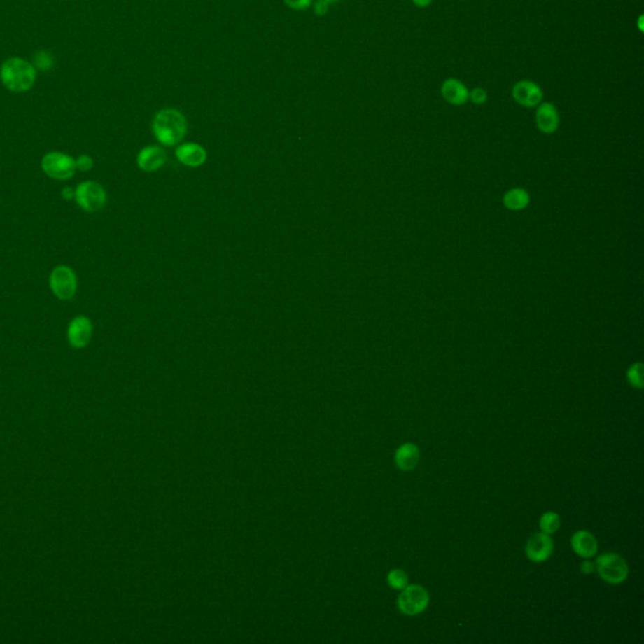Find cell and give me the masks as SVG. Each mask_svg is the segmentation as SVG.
Wrapping results in <instances>:
<instances>
[{
	"label": "cell",
	"instance_id": "cell-1",
	"mask_svg": "<svg viewBox=\"0 0 644 644\" xmlns=\"http://www.w3.org/2000/svg\"><path fill=\"white\" fill-rule=\"evenodd\" d=\"M188 131L186 118L176 108H162L153 120V132L164 146H175L184 139Z\"/></svg>",
	"mask_w": 644,
	"mask_h": 644
},
{
	"label": "cell",
	"instance_id": "cell-2",
	"mask_svg": "<svg viewBox=\"0 0 644 644\" xmlns=\"http://www.w3.org/2000/svg\"><path fill=\"white\" fill-rule=\"evenodd\" d=\"M37 77V69L27 59L13 57L8 58L0 67L1 83L12 92L29 91Z\"/></svg>",
	"mask_w": 644,
	"mask_h": 644
},
{
	"label": "cell",
	"instance_id": "cell-3",
	"mask_svg": "<svg viewBox=\"0 0 644 644\" xmlns=\"http://www.w3.org/2000/svg\"><path fill=\"white\" fill-rule=\"evenodd\" d=\"M595 569L604 582L612 585H620L629 574L626 560L614 552H607L598 556L595 561Z\"/></svg>",
	"mask_w": 644,
	"mask_h": 644
},
{
	"label": "cell",
	"instance_id": "cell-4",
	"mask_svg": "<svg viewBox=\"0 0 644 644\" xmlns=\"http://www.w3.org/2000/svg\"><path fill=\"white\" fill-rule=\"evenodd\" d=\"M402 593L398 596V609L400 613L408 617H415L423 613L430 601V596L426 588L418 584L407 585L400 590Z\"/></svg>",
	"mask_w": 644,
	"mask_h": 644
},
{
	"label": "cell",
	"instance_id": "cell-5",
	"mask_svg": "<svg viewBox=\"0 0 644 644\" xmlns=\"http://www.w3.org/2000/svg\"><path fill=\"white\" fill-rule=\"evenodd\" d=\"M76 203L83 211L94 213L104 208L107 202V194L97 181L87 180L77 186L75 190Z\"/></svg>",
	"mask_w": 644,
	"mask_h": 644
},
{
	"label": "cell",
	"instance_id": "cell-6",
	"mask_svg": "<svg viewBox=\"0 0 644 644\" xmlns=\"http://www.w3.org/2000/svg\"><path fill=\"white\" fill-rule=\"evenodd\" d=\"M77 285V276L71 267L61 265L52 270L50 274V291L58 300L69 301L75 298Z\"/></svg>",
	"mask_w": 644,
	"mask_h": 644
},
{
	"label": "cell",
	"instance_id": "cell-7",
	"mask_svg": "<svg viewBox=\"0 0 644 644\" xmlns=\"http://www.w3.org/2000/svg\"><path fill=\"white\" fill-rule=\"evenodd\" d=\"M41 167L47 176L56 180L71 179L77 170L75 159L61 151L47 153L42 159Z\"/></svg>",
	"mask_w": 644,
	"mask_h": 644
},
{
	"label": "cell",
	"instance_id": "cell-8",
	"mask_svg": "<svg viewBox=\"0 0 644 644\" xmlns=\"http://www.w3.org/2000/svg\"><path fill=\"white\" fill-rule=\"evenodd\" d=\"M554 550V541L552 535L540 533H533L530 539L527 540L525 552L530 561L533 563H544L552 555Z\"/></svg>",
	"mask_w": 644,
	"mask_h": 644
},
{
	"label": "cell",
	"instance_id": "cell-9",
	"mask_svg": "<svg viewBox=\"0 0 644 644\" xmlns=\"http://www.w3.org/2000/svg\"><path fill=\"white\" fill-rule=\"evenodd\" d=\"M93 326L86 316H76L71 320L67 328V340L75 349L86 347L92 339Z\"/></svg>",
	"mask_w": 644,
	"mask_h": 644
},
{
	"label": "cell",
	"instance_id": "cell-10",
	"mask_svg": "<svg viewBox=\"0 0 644 644\" xmlns=\"http://www.w3.org/2000/svg\"><path fill=\"white\" fill-rule=\"evenodd\" d=\"M512 97L519 105L524 107H535L540 105L544 99V91L533 80H519L512 88Z\"/></svg>",
	"mask_w": 644,
	"mask_h": 644
},
{
	"label": "cell",
	"instance_id": "cell-11",
	"mask_svg": "<svg viewBox=\"0 0 644 644\" xmlns=\"http://www.w3.org/2000/svg\"><path fill=\"white\" fill-rule=\"evenodd\" d=\"M167 151L161 146L156 145H150L144 148L139 154H137L136 162L139 167L144 172H155L159 170L164 164L167 162Z\"/></svg>",
	"mask_w": 644,
	"mask_h": 644
},
{
	"label": "cell",
	"instance_id": "cell-12",
	"mask_svg": "<svg viewBox=\"0 0 644 644\" xmlns=\"http://www.w3.org/2000/svg\"><path fill=\"white\" fill-rule=\"evenodd\" d=\"M536 125L539 130L544 134H554L560 125V115L556 106L550 102L540 104L536 111Z\"/></svg>",
	"mask_w": 644,
	"mask_h": 644
},
{
	"label": "cell",
	"instance_id": "cell-13",
	"mask_svg": "<svg viewBox=\"0 0 644 644\" xmlns=\"http://www.w3.org/2000/svg\"><path fill=\"white\" fill-rule=\"evenodd\" d=\"M178 160L186 167H198L206 161V150L195 143L183 144L175 151Z\"/></svg>",
	"mask_w": 644,
	"mask_h": 644
},
{
	"label": "cell",
	"instance_id": "cell-14",
	"mask_svg": "<svg viewBox=\"0 0 644 644\" xmlns=\"http://www.w3.org/2000/svg\"><path fill=\"white\" fill-rule=\"evenodd\" d=\"M571 547L580 558L590 559L598 552V541L590 531L579 530L571 536Z\"/></svg>",
	"mask_w": 644,
	"mask_h": 644
},
{
	"label": "cell",
	"instance_id": "cell-15",
	"mask_svg": "<svg viewBox=\"0 0 644 644\" xmlns=\"http://www.w3.org/2000/svg\"><path fill=\"white\" fill-rule=\"evenodd\" d=\"M442 96L451 105H465L470 99V91L462 80L448 78L442 85Z\"/></svg>",
	"mask_w": 644,
	"mask_h": 644
},
{
	"label": "cell",
	"instance_id": "cell-16",
	"mask_svg": "<svg viewBox=\"0 0 644 644\" xmlns=\"http://www.w3.org/2000/svg\"><path fill=\"white\" fill-rule=\"evenodd\" d=\"M396 465L400 471H413L421 461V451L414 443H404L396 452Z\"/></svg>",
	"mask_w": 644,
	"mask_h": 644
},
{
	"label": "cell",
	"instance_id": "cell-17",
	"mask_svg": "<svg viewBox=\"0 0 644 644\" xmlns=\"http://www.w3.org/2000/svg\"><path fill=\"white\" fill-rule=\"evenodd\" d=\"M528 203H530V195L522 188H514L508 190L503 197V204L510 211H522L526 208Z\"/></svg>",
	"mask_w": 644,
	"mask_h": 644
},
{
	"label": "cell",
	"instance_id": "cell-18",
	"mask_svg": "<svg viewBox=\"0 0 644 644\" xmlns=\"http://www.w3.org/2000/svg\"><path fill=\"white\" fill-rule=\"evenodd\" d=\"M540 530L547 535H552L556 533L560 526H561V519L556 512H545L540 519Z\"/></svg>",
	"mask_w": 644,
	"mask_h": 644
},
{
	"label": "cell",
	"instance_id": "cell-19",
	"mask_svg": "<svg viewBox=\"0 0 644 644\" xmlns=\"http://www.w3.org/2000/svg\"><path fill=\"white\" fill-rule=\"evenodd\" d=\"M388 584L389 587L396 590H402L409 584V578L407 573L402 569H393L388 574Z\"/></svg>",
	"mask_w": 644,
	"mask_h": 644
},
{
	"label": "cell",
	"instance_id": "cell-20",
	"mask_svg": "<svg viewBox=\"0 0 644 644\" xmlns=\"http://www.w3.org/2000/svg\"><path fill=\"white\" fill-rule=\"evenodd\" d=\"M626 380L636 389H642L643 388V365H642V363H636L628 369Z\"/></svg>",
	"mask_w": 644,
	"mask_h": 644
},
{
	"label": "cell",
	"instance_id": "cell-21",
	"mask_svg": "<svg viewBox=\"0 0 644 644\" xmlns=\"http://www.w3.org/2000/svg\"><path fill=\"white\" fill-rule=\"evenodd\" d=\"M52 63H53V61H52V56H50V53L42 50V52H38L37 56H36V66L34 64L33 66L36 67V69H42V71H47V69L52 67Z\"/></svg>",
	"mask_w": 644,
	"mask_h": 644
},
{
	"label": "cell",
	"instance_id": "cell-22",
	"mask_svg": "<svg viewBox=\"0 0 644 644\" xmlns=\"http://www.w3.org/2000/svg\"><path fill=\"white\" fill-rule=\"evenodd\" d=\"M487 99H489V94L486 92V90H483L481 87L473 88L472 91H470V99L476 105L486 104Z\"/></svg>",
	"mask_w": 644,
	"mask_h": 644
},
{
	"label": "cell",
	"instance_id": "cell-23",
	"mask_svg": "<svg viewBox=\"0 0 644 644\" xmlns=\"http://www.w3.org/2000/svg\"><path fill=\"white\" fill-rule=\"evenodd\" d=\"M76 161V169L77 170H80V172H88L92 169L93 160L91 159V156L88 155H80L77 159H75Z\"/></svg>",
	"mask_w": 644,
	"mask_h": 644
},
{
	"label": "cell",
	"instance_id": "cell-24",
	"mask_svg": "<svg viewBox=\"0 0 644 644\" xmlns=\"http://www.w3.org/2000/svg\"><path fill=\"white\" fill-rule=\"evenodd\" d=\"M287 6L293 10H304L312 4V0H284Z\"/></svg>",
	"mask_w": 644,
	"mask_h": 644
},
{
	"label": "cell",
	"instance_id": "cell-25",
	"mask_svg": "<svg viewBox=\"0 0 644 644\" xmlns=\"http://www.w3.org/2000/svg\"><path fill=\"white\" fill-rule=\"evenodd\" d=\"M328 8L330 6L328 4H325L321 0H317L316 3H315V14L322 17V15H325L328 12Z\"/></svg>",
	"mask_w": 644,
	"mask_h": 644
},
{
	"label": "cell",
	"instance_id": "cell-26",
	"mask_svg": "<svg viewBox=\"0 0 644 644\" xmlns=\"http://www.w3.org/2000/svg\"><path fill=\"white\" fill-rule=\"evenodd\" d=\"M594 569L595 564L590 563V561H584V563L582 564V566H580V570H582V574H587V575L592 574V573H593V570Z\"/></svg>",
	"mask_w": 644,
	"mask_h": 644
},
{
	"label": "cell",
	"instance_id": "cell-27",
	"mask_svg": "<svg viewBox=\"0 0 644 644\" xmlns=\"http://www.w3.org/2000/svg\"><path fill=\"white\" fill-rule=\"evenodd\" d=\"M413 4L418 8H427L433 3V0H412Z\"/></svg>",
	"mask_w": 644,
	"mask_h": 644
},
{
	"label": "cell",
	"instance_id": "cell-28",
	"mask_svg": "<svg viewBox=\"0 0 644 644\" xmlns=\"http://www.w3.org/2000/svg\"><path fill=\"white\" fill-rule=\"evenodd\" d=\"M61 194H62L63 198L67 199V200L75 198V192H74L71 188H64L62 192H61Z\"/></svg>",
	"mask_w": 644,
	"mask_h": 644
},
{
	"label": "cell",
	"instance_id": "cell-29",
	"mask_svg": "<svg viewBox=\"0 0 644 644\" xmlns=\"http://www.w3.org/2000/svg\"><path fill=\"white\" fill-rule=\"evenodd\" d=\"M321 1H323L325 4H328V6H332V4H335V3H339L340 0H321Z\"/></svg>",
	"mask_w": 644,
	"mask_h": 644
}]
</instances>
